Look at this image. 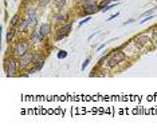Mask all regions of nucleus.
<instances>
[{
	"label": "nucleus",
	"instance_id": "nucleus-1",
	"mask_svg": "<svg viewBox=\"0 0 157 131\" xmlns=\"http://www.w3.org/2000/svg\"><path fill=\"white\" fill-rule=\"evenodd\" d=\"M17 68H19V60H16V56H11V58L6 59V62H4V71H6V75L8 78L16 75Z\"/></svg>",
	"mask_w": 157,
	"mask_h": 131
},
{
	"label": "nucleus",
	"instance_id": "nucleus-2",
	"mask_svg": "<svg viewBox=\"0 0 157 131\" xmlns=\"http://www.w3.org/2000/svg\"><path fill=\"white\" fill-rule=\"evenodd\" d=\"M125 58H126L125 52H122L119 48L114 50V51L110 54V58H109V60H108V67L109 68H114L115 66H118L119 63L124 62Z\"/></svg>",
	"mask_w": 157,
	"mask_h": 131
},
{
	"label": "nucleus",
	"instance_id": "nucleus-3",
	"mask_svg": "<svg viewBox=\"0 0 157 131\" xmlns=\"http://www.w3.org/2000/svg\"><path fill=\"white\" fill-rule=\"evenodd\" d=\"M24 20L27 21L28 31H30V30H34L35 26L38 24V15H36V11H35L34 8H31V10H28L27 12H26Z\"/></svg>",
	"mask_w": 157,
	"mask_h": 131
},
{
	"label": "nucleus",
	"instance_id": "nucleus-4",
	"mask_svg": "<svg viewBox=\"0 0 157 131\" xmlns=\"http://www.w3.org/2000/svg\"><path fill=\"white\" fill-rule=\"evenodd\" d=\"M28 48H30L28 41L27 40H20L16 46H15L14 56H16V58H22V56H24L26 54H28Z\"/></svg>",
	"mask_w": 157,
	"mask_h": 131
},
{
	"label": "nucleus",
	"instance_id": "nucleus-5",
	"mask_svg": "<svg viewBox=\"0 0 157 131\" xmlns=\"http://www.w3.org/2000/svg\"><path fill=\"white\" fill-rule=\"evenodd\" d=\"M83 15H90V14H94L97 11H99L98 8V4L95 0H85L83 1Z\"/></svg>",
	"mask_w": 157,
	"mask_h": 131
},
{
	"label": "nucleus",
	"instance_id": "nucleus-6",
	"mask_svg": "<svg viewBox=\"0 0 157 131\" xmlns=\"http://www.w3.org/2000/svg\"><path fill=\"white\" fill-rule=\"evenodd\" d=\"M71 28H73V23H67V24H65L62 28H59V30H58V35H56L55 40L59 41V40H62V39L67 38L69 34H70V31H71Z\"/></svg>",
	"mask_w": 157,
	"mask_h": 131
},
{
	"label": "nucleus",
	"instance_id": "nucleus-7",
	"mask_svg": "<svg viewBox=\"0 0 157 131\" xmlns=\"http://www.w3.org/2000/svg\"><path fill=\"white\" fill-rule=\"evenodd\" d=\"M30 64H32V54H26L24 56L19 58V68L24 70Z\"/></svg>",
	"mask_w": 157,
	"mask_h": 131
},
{
	"label": "nucleus",
	"instance_id": "nucleus-8",
	"mask_svg": "<svg viewBox=\"0 0 157 131\" xmlns=\"http://www.w3.org/2000/svg\"><path fill=\"white\" fill-rule=\"evenodd\" d=\"M44 38H46V36H43L39 30H38V31H32V34H31V41H32V43H43Z\"/></svg>",
	"mask_w": 157,
	"mask_h": 131
},
{
	"label": "nucleus",
	"instance_id": "nucleus-9",
	"mask_svg": "<svg viewBox=\"0 0 157 131\" xmlns=\"http://www.w3.org/2000/svg\"><path fill=\"white\" fill-rule=\"evenodd\" d=\"M39 31L43 36H49L50 32H51V24L50 23H43L40 27H39Z\"/></svg>",
	"mask_w": 157,
	"mask_h": 131
},
{
	"label": "nucleus",
	"instance_id": "nucleus-10",
	"mask_svg": "<svg viewBox=\"0 0 157 131\" xmlns=\"http://www.w3.org/2000/svg\"><path fill=\"white\" fill-rule=\"evenodd\" d=\"M44 59H43V56L39 54V52H34L32 54V64H36V63L39 62H43Z\"/></svg>",
	"mask_w": 157,
	"mask_h": 131
},
{
	"label": "nucleus",
	"instance_id": "nucleus-11",
	"mask_svg": "<svg viewBox=\"0 0 157 131\" xmlns=\"http://www.w3.org/2000/svg\"><path fill=\"white\" fill-rule=\"evenodd\" d=\"M14 35H15V28L11 27L10 31L7 32V36H6V41H7V43H11V41H12V39H14Z\"/></svg>",
	"mask_w": 157,
	"mask_h": 131
},
{
	"label": "nucleus",
	"instance_id": "nucleus-12",
	"mask_svg": "<svg viewBox=\"0 0 157 131\" xmlns=\"http://www.w3.org/2000/svg\"><path fill=\"white\" fill-rule=\"evenodd\" d=\"M19 19H20V15H19V14L14 15V16H12V19H11V21H10L11 27H16V26L19 24Z\"/></svg>",
	"mask_w": 157,
	"mask_h": 131
},
{
	"label": "nucleus",
	"instance_id": "nucleus-13",
	"mask_svg": "<svg viewBox=\"0 0 157 131\" xmlns=\"http://www.w3.org/2000/svg\"><path fill=\"white\" fill-rule=\"evenodd\" d=\"M19 32H26V31H28V26H27V21L23 19L22 20V23H19V30H17Z\"/></svg>",
	"mask_w": 157,
	"mask_h": 131
},
{
	"label": "nucleus",
	"instance_id": "nucleus-14",
	"mask_svg": "<svg viewBox=\"0 0 157 131\" xmlns=\"http://www.w3.org/2000/svg\"><path fill=\"white\" fill-rule=\"evenodd\" d=\"M67 0H54V3H55L56 8L58 10H63V7H65V4H66Z\"/></svg>",
	"mask_w": 157,
	"mask_h": 131
},
{
	"label": "nucleus",
	"instance_id": "nucleus-15",
	"mask_svg": "<svg viewBox=\"0 0 157 131\" xmlns=\"http://www.w3.org/2000/svg\"><path fill=\"white\" fill-rule=\"evenodd\" d=\"M66 19H67V15H62V14H59L58 16L55 17L56 23H65V21H66Z\"/></svg>",
	"mask_w": 157,
	"mask_h": 131
},
{
	"label": "nucleus",
	"instance_id": "nucleus-16",
	"mask_svg": "<svg viewBox=\"0 0 157 131\" xmlns=\"http://www.w3.org/2000/svg\"><path fill=\"white\" fill-rule=\"evenodd\" d=\"M90 20H91V16H90V15H87V16L85 17L83 20H81V21H79V24H78V27H82V26L86 24V23H89Z\"/></svg>",
	"mask_w": 157,
	"mask_h": 131
},
{
	"label": "nucleus",
	"instance_id": "nucleus-17",
	"mask_svg": "<svg viewBox=\"0 0 157 131\" xmlns=\"http://www.w3.org/2000/svg\"><path fill=\"white\" fill-rule=\"evenodd\" d=\"M65 58H67V51L60 50V51L58 52V59H65Z\"/></svg>",
	"mask_w": 157,
	"mask_h": 131
},
{
	"label": "nucleus",
	"instance_id": "nucleus-18",
	"mask_svg": "<svg viewBox=\"0 0 157 131\" xmlns=\"http://www.w3.org/2000/svg\"><path fill=\"white\" fill-rule=\"evenodd\" d=\"M117 4H118V3H117ZM117 4H115V3H114V4H108V6H105V7H104V8H102V10H101V11H102V12H106V11H109V10H112V8H113V7H115V6H117Z\"/></svg>",
	"mask_w": 157,
	"mask_h": 131
},
{
	"label": "nucleus",
	"instance_id": "nucleus-19",
	"mask_svg": "<svg viewBox=\"0 0 157 131\" xmlns=\"http://www.w3.org/2000/svg\"><path fill=\"white\" fill-rule=\"evenodd\" d=\"M112 1H113V0H104V1H102V3L99 4V6H98V8H99V11H101L102 8L105 7V6H108V4H110V3H112Z\"/></svg>",
	"mask_w": 157,
	"mask_h": 131
},
{
	"label": "nucleus",
	"instance_id": "nucleus-20",
	"mask_svg": "<svg viewBox=\"0 0 157 131\" xmlns=\"http://www.w3.org/2000/svg\"><path fill=\"white\" fill-rule=\"evenodd\" d=\"M89 63H90V58H87V59H86V60H85V62H83V63H82V67H81V70H82V71H83V70H85V68H86L87 66H89Z\"/></svg>",
	"mask_w": 157,
	"mask_h": 131
},
{
	"label": "nucleus",
	"instance_id": "nucleus-21",
	"mask_svg": "<svg viewBox=\"0 0 157 131\" xmlns=\"http://www.w3.org/2000/svg\"><path fill=\"white\" fill-rule=\"evenodd\" d=\"M50 0H40V3H39V8H44L47 4H49Z\"/></svg>",
	"mask_w": 157,
	"mask_h": 131
},
{
	"label": "nucleus",
	"instance_id": "nucleus-22",
	"mask_svg": "<svg viewBox=\"0 0 157 131\" xmlns=\"http://www.w3.org/2000/svg\"><path fill=\"white\" fill-rule=\"evenodd\" d=\"M153 17H154L153 15H150L149 17H145V19H144V20H141V21H140V23H141V24H142V23H147L148 20H150V19H153Z\"/></svg>",
	"mask_w": 157,
	"mask_h": 131
},
{
	"label": "nucleus",
	"instance_id": "nucleus-23",
	"mask_svg": "<svg viewBox=\"0 0 157 131\" xmlns=\"http://www.w3.org/2000/svg\"><path fill=\"white\" fill-rule=\"evenodd\" d=\"M118 15H119V12H117V14L112 15V16H110V17H109V19H108V21H110V20H113V19H115V17L118 16Z\"/></svg>",
	"mask_w": 157,
	"mask_h": 131
},
{
	"label": "nucleus",
	"instance_id": "nucleus-24",
	"mask_svg": "<svg viewBox=\"0 0 157 131\" xmlns=\"http://www.w3.org/2000/svg\"><path fill=\"white\" fill-rule=\"evenodd\" d=\"M105 46H106V43H104V44H101V46H99V47H98V51H101V50L104 48Z\"/></svg>",
	"mask_w": 157,
	"mask_h": 131
},
{
	"label": "nucleus",
	"instance_id": "nucleus-25",
	"mask_svg": "<svg viewBox=\"0 0 157 131\" xmlns=\"http://www.w3.org/2000/svg\"><path fill=\"white\" fill-rule=\"evenodd\" d=\"M113 1H119V0H113Z\"/></svg>",
	"mask_w": 157,
	"mask_h": 131
},
{
	"label": "nucleus",
	"instance_id": "nucleus-26",
	"mask_svg": "<svg viewBox=\"0 0 157 131\" xmlns=\"http://www.w3.org/2000/svg\"><path fill=\"white\" fill-rule=\"evenodd\" d=\"M24 1H31V0H24Z\"/></svg>",
	"mask_w": 157,
	"mask_h": 131
},
{
	"label": "nucleus",
	"instance_id": "nucleus-27",
	"mask_svg": "<svg viewBox=\"0 0 157 131\" xmlns=\"http://www.w3.org/2000/svg\"><path fill=\"white\" fill-rule=\"evenodd\" d=\"M83 1H85V0H83Z\"/></svg>",
	"mask_w": 157,
	"mask_h": 131
}]
</instances>
